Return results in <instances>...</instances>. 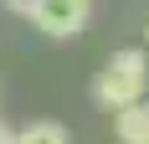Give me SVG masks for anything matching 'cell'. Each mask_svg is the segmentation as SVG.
I'll return each mask as SVG.
<instances>
[{
    "label": "cell",
    "mask_w": 149,
    "mask_h": 144,
    "mask_svg": "<svg viewBox=\"0 0 149 144\" xmlns=\"http://www.w3.org/2000/svg\"><path fill=\"white\" fill-rule=\"evenodd\" d=\"M144 93H149V52H144V46L113 52L108 67L98 72V82H93V98L103 103V108H113V113L144 103Z\"/></svg>",
    "instance_id": "obj_1"
},
{
    "label": "cell",
    "mask_w": 149,
    "mask_h": 144,
    "mask_svg": "<svg viewBox=\"0 0 149 144\" xmlns=\"http://www.w3.org/2000/svg\"><path fill=\"white\" fill-rule=\"evenodd\" d=\"M88 10H93V0H41L31 21L46 36H77V31L88 26Z\"/></svg>",
    "instance_id": "obj_2"
},
{
    "label": "cell",
    "mask_w": 149,
    "mask_h": 144,
    "mask_svg": "<svg viewBox=\"0 0 149 144\" xmlns=\"http://www.w3.org/2000/svg\"><path fill=\"white\" fill-rule=\"evenodd\" d=\"M113 134H118V144H149V103L113 113Z\"/></svg>",
    "instance_id": "obj_3"
},
{
    "label": "cell",
    "mask_w": 149,
    "mask_h": 144,
    "mask_svg": "<svg viewBox=\"0 0 149 144\" xmlns=\"http://www.w3.org/2000/svg\"><path fill=\"white\" fill-rule=\"evenodd\" d=\"M15 144H67V129L41 118V124H26V129H15Z\"/></svg>",
    "instance_id": "obj_4"
},
{
    "label": "cell",
    "mask_w": 149,
    "mask_h": 144,
    "mask_svg": "<svg viewBox=\"0 0 149 144\" xmlns=\"http://www.w3.org/2000/svg\"><path fill=\"white\" fill-rule=\"evenodd\" d=\"M36 5L41 0H5V10H15V15H36Z\"/></svg>",
    "instance_id": "obj_5"
},
{
    "label": "cell",
    "mask_w": 149,
    "mask_h": 144,
    "mask_svg": "<svg viewBox=\"0 0 149 144\" xmlns=\"http://www.w3.org/2000/svg\"><path fill=\"white\" fill-rule=\"evenodd\" d=\"M0 144H15V134H10V129H0Z\"/></svg>",
    "instance_id": "obj_6"
},
{
    "label": "cell",
    "mask_w": 149,
    "mask_h": 144,
    "mask_svg": "<svg viewBox=\"0 0 149 144\" xmlns=\"http://www.w3.org/2000/svg\"><path fill=\"white\" fill-rule=\"evenodd\" d=\"M144 46H149V26H144Z\"/></svg>",
    "instance_id": "obj_7"
}]
</instances>
